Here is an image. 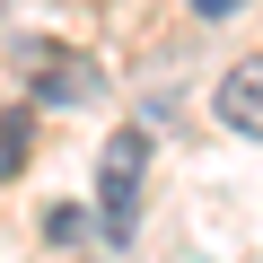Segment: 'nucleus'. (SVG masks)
Here are the masks:
<instances>
[{
    "instance_id": "f257e3e1",
    "label": "nucleus",
    "mask_w": 263,
    "mask_h": 263,
    "mask_svg": "<svg viewBox=\"0 0 263 263\" xmlns=\"http://www.w3.org/2000/svg\"><path fill=\"white\" fill-rule=\"evenodd\" d=\"M18 79L35 88V105H97L105 97V62L79 53V44H53V35H35L18 53Z\"/></svg>"
},
{
    "instance_id": "f03ea898",
    "label": "nucleus",
    "mask_w": 263,
    "mask_h": 263,
    "mask_svg": "<svg viewBox=\"0 0 263 263\" xmlns=\"http://www.w3.org/2000/svg\"><path fill=\"white\" fill-rule=\"evenodd\" d=\"M141 176H149V132H114L97 158V228L123 246L132 219H141Z\"/></svg>"
},
{
    "instance_id": "7ed1b4c3",
    "label": "nucleus",
    "mask_w": 263,
    "mask_h": 263,
    "mask_svg": "<svg viewBox=\"0 0 263 263\" xmlns=\"http://www.w3.org/2000/svg\"><path fill=\"white\" fill-rule=\"evenodd\" d=\"M219 123L228 132H246V141H263V62H228L219 70Z\"/></svg>"
},
{
    "instance_id": "20e7f679",
    "label": "nucleus",
    "mask_w": 263,
    "mask_h": 263,
    "mask_svg": "<svg viewBox=\"0 0 263 263\" xmlns=\"http://www.w3.org/2000/svg\"><path fill=\"white\" fill-rule=\"evenodd\" d=\"M27 141H35V114H0V184L27 167Z\"/></svg>"
},
{
    "instance_id": "39448f33",
    "label": "nucleus",
    "mask_w": 263,
    "mask_h": 263,
    "mask_svg": "<svg viewBox=\"0 0 263 263\" xmlns=\"http://www.w3.org/2000/svg\"><path fill=\"white\" fill-rule=\"evenodd\" d=\"M44 228H53V246H79L88 237V211H44Z\"/></svg>"
},
{
    "instance_id": "423d86ee",
    "label": "nucleus",
    "mask_w": 263,
    "mask_h": 263,
    "mask_svg": "<svg viewBox=\"0 0 263 263\" xmlns=\"http://www.w3.org/2000/svg\"><path fill=\"white\" fill-rule=\"evenodd\" d=\"M193 18H228V9H246V0H184Z\"/></svg>"
}]
</instances>
